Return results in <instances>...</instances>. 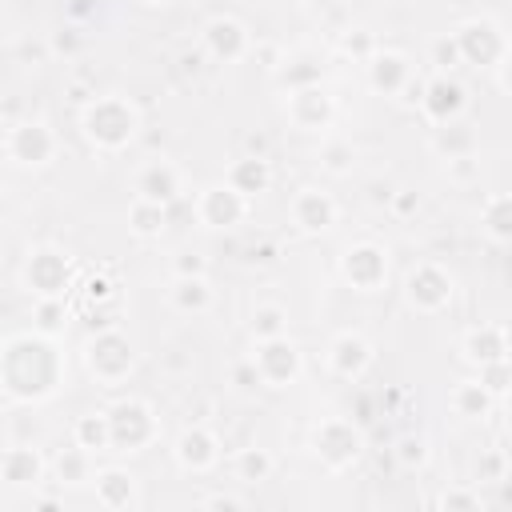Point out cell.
<instances>
[{
  "mask_svg": "<svg viewBox=\"0 0 512 512\" xmlns=\"http://www.w3.org/2000/svg\"><path fill=\"white\" fill-rule=\"evenodd\" d=\"M64 380V356L56 348V336L44 332H20L8 336L0 356V384L12 404H40L48 400Z\"/></svg>",
  "mask_w": 512,
  "mask_h": 512,
  "instance_id": "cell-1",
  "label": "cell"
},
{
  "mask_svg": "<svg viewBox=\"0 0 512 512\" xmlns=\"http://www.w3.org/2000/svg\"><path fill=\"white\" fill-rule=\"evenodd\" d=\"M80 136L88 140V148H96L104 156H116L140 136V108L120 92L92 96L80 108Z\"/></svg>",
  "mask_w": 512,
  "mask_h": 512,
  "instance_id": "cell-2",
  "label": "cell"
},
{
  "mask_svg": "<svg viewBox=\"0 0 512 512\" xmlns=\"http://www.w3.org/2000/svg\"><path fill=\"white\" fill-rule=\"evenodd\" d=\"M80 360L100 388H120L136 372V344L120 328H100L80 344Z\"/></svg>",
  "mask_w": 512,
  "mask_h": 512,
  "instance_id": "cell-3",
  "label": "cell"
},
{
  "mask_svg": "<svg viewBox=\"0 0 512 512\" xmlns=\"http://www.w3.org/2000/svg\"><path fill=\"white\" fill-rule=\"evenodd\" d=\"M108 424H112V452H144L160 440V416L140 396H120L108 408Z\"/></svg>",
  "mask_w": 512,
  "mask_h": 512,
  "instance_id": "cell-4",
  "label": "cell"
},
{
  "mask_svg": "<svg viewBox=\"0 0 512 512\" xmlns=\"http://www.w3.org/2000/svg\"><path fill=\"white\" fill-rule=\"evenodd\" d=\"M60 152V136L48 120L40 116H28V120H16L4 136V156L12 168H48Z\"/></svg>",
  "mask_w": 512,
  "mask_h": 512,
  "instance_id": "cell-5",
  "label": "cell"
},
{
  "mask_svg": "<svg viewBox=\"0 0 512 512\" xmlns=\"http://www.w3.org/2000/svg\"><path fill=\"white\" fill-rule=\"evenodd\" d=\"M452 296H456V280H452V272L444 264L420 260V264H412L404 272V304L412 312L436 316V312H444L452 304Z\"/></svg>",
  "mask_w": 512,
  "mask_h": 512,
  "instance_id": "cell-6",
  "label": "cell"
},
{
  "mask_svg": "<svg viewBox=\"0 0 512 512\" xmlns=\"http://www.w3.org/2000/svg\"><path fill=\"white\" fill-rule=\"evenodd\" d=\"M312 452L328 472H344L360 460L364 452V432L348 416H328L312 428Z\"/></svg>",
  "mask_w": 512,
  "mask_h": 512,
  "instance_id": "cell-7",
  "label": "cell"
},
{
  "mask_svg": "<svg viewBox=\"0 0 512 512\" xmlns=\"http://www.w3.org/2000/svg\"><path fill=\"white\" fill-rule=\"evenodd\" d=\"M336 268H340V280L352 288V292H364V296H372V292H380L384 284H388V248L384 244H376V240H356V244H348L344 252H340V260H336Z\"/></svg>",
  "mask_w": 512,
  "mask_h": 512,
  "instance_id": "cell-8",
  "label": "cell"
},
{
  "mask_svg": "<svg viewBox=\"0 0 512 512\" xmlns=\"http://www.w3.org/2000/svg\"><path fill=\"white\" fill-rule=\"evenodd\" d=\"M192 212L204 228L212 232H228V228H240L248 216H252V200L244 192H236L228 180H216V184H204L192 200Z\"/></svg>",
  "mask_w": 512,
  "mask_h": 512,
  "instance_id": "cell-9",
  "label": "cell"
},
{
  "mask_svg": "<svg viewBox=\"0 0 512 512\" xmlns=\"http://www.w3.org/2000/svg\"><path fill=\"white\" fill-rule=\"evenodd\" d=\"M72 284H76V268H72L68 252H60V248H32L28 252V260H24V288L36 300L68 296Z\"/></svg>",
  "mask_w": 512,
  "mask_h": 512,
  "instance_id": "cell-10",
  "label": "cell"
},
{
  "mask_svg": "<svg viewBox=\"0 0 512 512\" xmlns=\"http://www.w3.org/2000/svg\"><path fill=\"white\" fill-rule=\"evenodd\" d=\"M456 44H460V56H464V64H472V68H492L496 72V64L508 56V36H504V28L496 24V20H488V16H472V20H464L456 32Z\"/></svg>",
  "mask_w": 512,
  "mask_h": 512,
  "instance_id": "cell-11",
  "label": "cell"
},
{
  "mask_svg": "<svg viewBox=\"0 0 512 512\" xmlns=\"http://www.w3.org/2000/svg\"><path fill=\"white\" fill-rule=\"evenodd\" d=\"M252 364H256L264 388H292L300 380V372H304V352L284 332V336H272V340H256Z\"/></svg>",
  "mask_w": 512,
  "mask_h": 512,
  "instance_id": "cell-12",
  "label": "cell"
},
{
  "mask_svg": "<svg viewBox=\"0 0 512 512\" xmlns=\"http://www.w3.org/2000/svg\"><path fill=\"white\" fill-rule=\"evenodd\" d=\"M420 112H424V120L432 124V128H440V124H452V120H460L464 116V108H468V88L452 76V72H432L428 80H420Z\"/></svg>",
  "mask_w": 512,
  "mask_h": 512,
  "instance_id": "cell-13",
  "label": "cell"
},
{
  "mask_svg": "<svg viewBox=\"0 0 512 512\" xmlns=\"http://www.w3.org/2000/svg\"><path fill=\"white\" fill-rule=\"evenodd\" d=\"M364 80L376 96H408V88L416 84V68L404 52L396 48H376L364 60Z\"/></svg>",
  "mask_w": 512,
  "mask_h": 512,
  "instance_id": "cell-14",
  "label": "cell"
},
{
  "mask_svg": "<svg viewBox=\"0 0 512 512\" xmlns=\"http://www.w3.org/2000/svg\"><path fill=\"white\" fill-rule=\"evenodd\" d=\"M284 116L296 132H328L336 120V104L320 84H304L284 96Z\"/></svg>",
  "mask_w": 512,
  "mask_h": 512,
  "instance_id": "cell-15",
  "label": "cell"
},
{
  "mask_svg": "<svg viewBox=\"0 0 512 512\" xmlns=\"http://www.w3.org/2000/svg\"><path fill=\"white\" fill-rule=\"evenodd\" d=\"M336 216H340V204L324 188H312L308 184V188L292 192V200H288V220H292V228L300 236H324L336 224Z\"/></svg>",
  "mask_w": 512,
  "mask_h": 512,
  "instance_id": "cell-16",
  "label": "cell"
},
{
  "mask_svg": "<svg viewBox=\"0 0 512 512\" xmlns=\"http://www.w3.org/2000/svg\"><path fill=\"white\" fill-rule=\"evenodd\" d=\"M204 56H212L216 64H240L252 52V32L236 20V16H212L200 32Z\"/></svg>",
  "mask_w": 512,
  "mask_h": 512,
  "instance_id": "cell-17",
  "label": "cell"
},
{
  "mask_svg": "<svg viewBox=\"0 0 512 512\" xmlns=\"http://www.w3.org/2000/svg\"><path fill=\"white\" fill-rule=\"evenodd\" d=\"M372 360H376V348H372V340L368 336H360V332H336L332 340H328V368H332V376H340V380H364L368 376V368H372Z\"/></svg>",
  "mask_w": 512,
  "mask_h": 512,
  "instance_id": "cell-18",
  "label": "cell"
},
{
  "mask_svg": "<svg viewBox=\"0 0 512 512\" xmlns=\"http://www.w3.org/2000/svg\"><path fill=\"white\" fill-rule=\"evenodd\" d=\"M172 460H176L184 472H192V476L212 472V468L220 464V436H216L212 428H204V424H188V428L172 440Z\"/></svg>",
  "mask_w": 512,
  "mask_h": 512,
  "instance_id": "cell-19",
  "label": "cell"
},
{
  "mask_svg": "<svg viewBox=\"0 0 512 512\" xmlns=\"http://www.w3.org/2000/svg\"><path fill=\"white\" fill-rule=\"evenodd\" d=\"M460 356H464L472 368L508 360V356H512V332H508L504 324L484 320V324H476V328L464 332V340H460Z\"/></svg>",
  "mask_w": 512,
  "mask_h": 512,
  "instance_id": "cell-20",
  "label": "cell"
},
{
  "mask_svg": "<svg viewBox=\"0 0 512 512\" xmlns=\"http://www.w3.org/2000/svg\"><path fill=\"white\" fill-rule=\"evenodd\" d=\"M184 192V176L172 160H148L140 172H136V196L140 200H152V204H164L172 208Z\"/></svg>",
  "mask_w": 512,
  "mask_h": 512,
  "instance_id": "cell-21",
  "label": "cell"
},
{
  "mask_svg": "<svg viewBox=\"0 0 512 512\" xmlns=\"http://www.w3.org/2000/svg\"><path fill=\"white\" fill-rule=\"evenodd\" d=\"M92 492H96V504L108 512H124V508L140 504V488L128 468H100L92 476Z\"/></svg>",
  "mask_w": 512,
  "mask_h": 512,
  "instance_id": "cell-22",
  "label": "cell"
},
{
  "mask_svg": "<svg viewBox=\"0 0 512 512\" xmlns=\"http://www.w3.org/2000/svg\"><path fill=\"white\" fill-rule=\"evenodd\" d=\"M44 468H48L44 456L36 448H24V444L4 448V456H0V480L8 488H40Z\"/></svg>",
  "mask_w": 512,
  "mask_h": 512,
  "instance_id": "cell-23",
  "label": "cell"
},
{
  "mask_svg": "<svg viewBox=\"0 0 512 512\" xmlns=\"http://www.w3.org/2000/svg\"><path fill=\"white\" fill-rule=\"evenodd\" d=\"M224 180H228L236 192H244L248 200H256L260 192H268V188H272V164H268V156L244 152V156H236V160L228 164Z\"/></svg>",
  "mask_w": 512,
  "mask_h": 512,
  "instance_id": "cell-24",
  "label": "cell"
},
{
  "mask_svg": "<svg viewBox=\"0 0 512 512\" xmlns=\"http://www.w3.org/2000/svg\"><path fill=\"white\" fill-rule=\"evenodd\" d=\"M168 304L180 316H204L212 308V284H208V276H172Z\"/></svg>",
  "mask_w": 512,
  "mask_h": 512,
  "instance_id": "cell-25",
  "label": "cell"
},
{
  "mask_svg": "<svg viewBox=\"0 0 512 512\" xmlns=\"http://www.w3.org/2000/svg\"><path fill=\"white\" fill-rule=\"evenodd\" d=\"M480 140H476V128L468 120H452V124H440L432 128V152L440 160H460V156H476Z\"/></svg>",
  "mask_w": 512,
  "mask_h": 512,
  "instance_id": "cell-26",
  "label": "cell"
},
{
  "mask_svg": "<svg viewBox=\"0 0 512 512\" xmlns=\"http://www.w3.org/2000/svg\"><path fill=\"white\" fill-rule=\"evenodd\" d=\"M448 404H452V412L464 416V420H484V416H492L496 396H492V392L480 384V376H476V380H460V384L448 392Z\"/></svg>",
  "mask_w": 512,
  "mask_h": 512,
  "instance_id": "cell-27",
  "label": "cell"
},
{
  "mask_svg": "<svg viewBox=\"0 0 512 512\" xmlns=\"http://www.w3.org/2000/svg\"><path fill=\"white\" fill-rule=\"evenodd\" d=\"M480 228L496 244H512V192H488L480 204Z\"/></svg>",
  "mask_w": 512,
  "mask_h": 512,
  "instance_id": "cell-28",
  "label": "cell"
},
{
  "mask_svg": "<svg viewBox=\"0 0 512 512\" xmlns=\"http://www.w3.org/2000/svg\"><path fill=\"white\" fill-rule=\"evenodd\" d=\"M72 444H80L84 452H112V424H108V408L104 412H84L72 424Z\"/></svg>",
  "mask_w": 512,
  "mask_h": 512,
  "instance_id": "cell-29",
  "label": "cell"
},
{
  "mask_svg": "<svg viewBox=\"0 0 512 512\" xmlns=\"http://www.w3.org/2000/svg\"><path fill=\"white\" fill-rule=\"evenodd\" d=\"M164 228H168V208L136 196L132 208H128V232H132L136 240H156Z\"/></svg>",
  "mask_w": 512,
  "mask_h": 512,
  "instance_id": "cell-30",
  "label": "cell"
},
{
  "mask_svg": "<svg viewBox=\"0 0 512 512\" xmlns=\"http://www.w3.org/2000/svg\"><path fill=\"white\" fill-rule=\"evenodd\" d=\"M272 468H276V460H272V452L268 448H240L236 456H232V476L240 480V484H264V480H272Z\"/></svg>",
  "mask_w": 512,
  "mask_h": 512,
  "instance_id": "cell-31",
  "label": "cell"
},
{
  "mask_svg": "<svg viewBox=\"0 0 512 512\" xmlns=\"http://www.w3.org/2000/svg\"><path fill=\"white\" fill-rule=\"evenodd\" d=\"M320 76H324V64L312 56V52H296L292 60H284V64H276V80L292 92V88H304V84H320Z\"/></svg>",
  "mask_w": 512,
  "mask_h": 512,
  "instance_id": "cell-32",
  "label": "cell"
},
{
  "mask_svg": "<svg viewBox=\"0 0 512 512\" xmlns=\"http://www.w3.org/2000/svg\"><path fill=\"white\" fill-rule=\"evenodd\" d=\"M52 468H56V480L60 484H84V480H92V452H84L80 444H72V448H64L52 460Z\"/></svg>",
  "mask_w": 512,
  "mask_h": 512,
  "instance_id": "cell-33",
  "label": "cell"
},
{
  "mask_svg": "<svg viewBox=\"0 0 512 512\" xmlns=\"http://www.w3.org/2000/svg\"><path fill=\"white\" fill-rule=\"evenodd\" d=\"M248 332L252 340H272V336H284L288 332V312L280 304H256L252 320H248Z\"/></svg>",
  "mask_w": 512,
  "mask_h": 512,
  "instance_id": "cell-34",
  "label": "cell"
},
{
  "mask_svg": "<svg viewBox=\"0 0 512 512\" xmlns=\"http://www.w3.org/2000/svg\"><path fill=\"white\" fill-rule=\"evenodd\" d=\"M68 324V308H64V296H48V300H36L32 308V328L44 332V336H60Z\"/></svg>",
  "mask_w": 512,
  "mask_h": 512,
  "instance_id": "cell-35",
  "label": "cell"
},
{
  "mask_svg": "<svg viewBox=\"0 0 512 512\" xmlns=\"http://www.w3.org/2000/svg\"><path fill=\"white\" fill-rule=\"evenodd\" d=\"M316 160H320L324 172H332V176H348L352 164H356V148H352V140H324L320 152H316Z\"/></svg>",
  "mask_w": 512,
  "mask_h": 512,
  "instance_id": "cell-36",
  "label": "cell"
},
{
  "mask_svg": "<svg viewBox=\"0 0 512 512\" xmlns=\"http://www.w3.org/2000/svg\"><path fill=\"white\" fill-rule=\"evenodd\" d=\"M476 484H500L504 476H508V456L500 452V448H488V452H480L476 456Z\"/></svg>",
  "mask_w": 512,
  "mask_h": 512,
  "instance_id": "cell-37",
  "label": "cell"
},
{
  "mask_svg": "<svg viewBox=\"0 0 512 512\" xmlns=\"http://www.w3.org/2000/svg\"><path fill=\"white\" fill-rule=\"evenodd\" d=\"M476 372H480V384H484L496 400L512 392V356H508V360H496V364H484V368H476Z\"/></svg>",
  "mask_w": 512,
  "mask_h": 512,
  "instance_id": "cell-38",
  "label": "cell"
},
{
  "mask_svg": "<svg viewBox=\"0 0 512 512\" xmlns=\"http://www.w3.org/2000/svg\"><path fill=\"white\" fill-rule=\"evenodd\" d=\"M340 52L364 64V60L376 52V36H372L368 28H344V32H340Z\"/></svg>",
  "mask_w": 512,
  "mask_h": 512,
  "instance_id": "cell-39",
  "label": "cell"
},
{
  "mask_svg": "<svg viewBox=\"0 0 512 512\" xmlns=\"http://www.w3.org/2000/svg\"><path fill=\"white\" fill-rule=\"evenodd\" d=\"M460 64H464V56H460L456 36H436V40H432V68H436V72H452V68H460Z\"/></svg>",
  "mask_w": 512,
  "mask_h": 512,
  "instance_id": "cell-40",
  "label": "cell"
},
{
  "mask_svg": "<svg viewBox=\"0 0 512 512\" xmlns=\"http://www.w3.org/2000/svg\"><path fill=\"white\" fill-rule=\"evenodd\" d=\"M396 460H400L404 468H420V464L428 460V440H424V436H404V440L396 444Z\"/></svg>",
  "mask_w": 512,
  "mask_h": 512,
  "instance_id": "cell-41",
  "label": "cell"
},
{
  "mask_svg": "<svg viewBox=\"0 0 512 512\" xmlns=\"http://www.w3.org/2000/svg\"><path fill=\"white\" fill-rule=\"evenodd\" d=\"M232 384H236V392H244V396L256 392V388H264V380H260V372H256V364H252V356L232 364Z\"/></svg>",
  "mask_w": 512,
  "mask_h": 512,
  "instance_id": "cell-42",
  "label": "cell"
},
{
  "mask_svg": "<svg viewBox=\"0 0 512 512\" xmlns=\"http://www.w3.org/2000/svg\"><path fill=\"white\" fill-rule=\"evenodd\" d=\"M48 52H56V56H76V52H80L76 28H56V32L48 36Z\"/></svg>",
  "mask_w": 512,
  "mask_h": 512,
  "instance_id": "cell-43",
  "label": "cell"
},
{
  "mask_svg": "<svg viewBox=\"0 0 512 512\" xmlns=\"http://www.w3.org/2000/svg\"><path fill=\"white\" fill-rule=\"evenodd\" d=\"M172 276H208V260L200 252H180L172 260Z\"/></svg>",
  "mask_w": 512,
  "mask_h": 512,
  "instance_id": "cell-44",
  "label": "cell"
},
{
  "mask_svg": "<svg viewBox=\"0 0 512 512\" xmlns=\"http://www.w3.org/2000/svg\"><path fill=\"white\" fill-rule=\"evenodd\" d=\"M436 504L440 508H480V492H472V488H444Z\"/></svg>",
  "mask_w": 512,
  "mask_h": 512,
  "instance_id": "cell-45",
  "label": "cell"
},
{
  "mask_svg": "<svg viewBox=\"0 0 512 512\" xmlns=\"http://www.w3.org/2000/svg\"><path fill=\"white\" fill-rule=\"evenodd\" d=\"M416 204H420V200H416V192H408V188H400V192L392 196V212H396V216H412Z\"/></svg>",
  "mask_w": 512,
  "mask_h": 512,
  "instance_id": "cell-46",
  "label": "cell"
},
{
  "mask_svg": "<svg viewBox=\"0 0 512 512\" xmlns=\"http://www.w3.org/2000/svg\"><path fill=\"white\" fill-rule=\"evenodd\" d=\"M496 84H500L504 96H512V48H508V56L496 64Z\"/></svg>",
  "mask_w": 512,
  "mask_h": 512,
  "instance_id": "cell-47",
  "label": "cell"
},
{
  "mask_svg": "<svg viewBox=\"0 0 512 512\" xmlns=\"http://www.w3.org/2000/svg\"><path fill=\"white\" fill-rule=\"evenodd\" d=\"M248 260H252V264H272V260H276V244H272V240H268V244H252V248H248Z\"/></svg>",
  "mask_w": 512,
  "mask_h": 512,
  "instance_id": "cell-48",
  "label": "cell"
},
{
  "mask_svg": "<svg viewBox=\"0 0 512 512\" xmlns=\"http://www.w3.org/2000/svg\"><path fill=\"white\" fill-rule=\"evenodd\" d=\"M108 288H112V284H108L104 276H92V280H84V296H88V300H108Z\"/></svg>",
  "mask_w": 512,
  "mask_h": 512,
  "instance_id": "cell-49",
  "label": "cell"
},
{
  "mask_svg": "<svg viewBox=\"0 0 512 512\" xmlns=\"http://www.w3.org/2000/svg\"><path fill=\"white\" fill-rule=\"evenodd\" d=\"M240 504H244L240 496H224V492H216V496L204 500V508H240Z\"/></svg>",
  "mask_w": 512,
  "mask_h": 512,
  "instance_id": "cell-50",
  "label": "cell"
},
{
  "mask_svg": "<svg viewBox=\"0 0 512 512\" xmlns=\"http://www.w3.org/2000/svg\"><path fill=\"white\" fill-rule=\"evenodd\" d=\"M248 152H256V156H268V140H264V136H248Z\"/></svg>",
  "mask_w": 512,
  "mask_h": 512,
  "instance_id": "cell-51",
  "label": "cell"
},
{
  "mask_svg": "<svg viewBox=\"0 0 512 512\" xmlns=\"http://www.w3.org/2000/svg\"><path fill=\"white\" fill-rule=\"evenodd\" d=\"M500 504H512V480L508 476L500 480Z\"/></svg>",
  "mask_w": 512,
  "mask_h": 512,
  "instance_id": "cell-52",
  "label": "cell"
},
{
  "mask_svg": "<svg viewBox=\"0 0 512 512\" xmlns=\"http://www.w3.org/2000/svg\"><path fill=\"white\" fill-rule=\"evenodd\" d=\"M136 4H144V8H168V4H176V0H136Z\"/></svg>",
  "mask_w": 512,
  "mask_h": 512,
  "instance_id": "cell-53",
  "label": "cell"
},
{
  "mask_svg": "<svg viewBox=\"0 0 512 512\" xmlns=\"http://www.w3.org/2000/svg\"><path fill=\"white\" fill-rule=\"evenodd\" d=\"M504 424H508V432H512V400H508V408H504Z\"/></svg>",
  "mask_w": 512,
  "mask_h": 512,
  "instance_id": "cell-54",
  "label": "cell"
}]
</instances>
